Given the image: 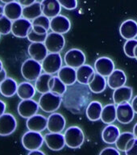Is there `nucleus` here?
<instances>
[{"label":"nucleus","instance_id":"nucleus-40","mask_svg":"<svg viewBox=\"0 0 137 155\" xmlns=\"http://www.w3.org/2000/svg\"><path fill=\"white\" fill-rule=\"evenodd\" d=\"M61 7H64L66 10H74L77 7V0H57Z\"/></svg>","mask_w":137,"mask_h":155},{"label":"nucleus","instance_id":"nucleus-38","mask_svg":"<svg viewBox=\"0 0 137 155\" xmlns=\"http://www.w3.org/2000/svg\"><path fill=\"white\" fill-rule=\"evenodd\" d=\"M31 22H32V25H39V26L44 27L48 31L50 29V18L44 15L43 14L33 19Z\"/></svg>","mask_w":137,"mask_h":155},{"label":"nucleus","instance_id":"nucleus-25","mask_svg":"<svg viewBox=\"0 0 137 155\" xmlns=\"http://www.w3.org/2000/svg\"><path fill=\"white\" fill-rule=\"evenodd\" d=\"M23 8L24 7L17 1L9 2L4 5V15L14 21L23 17Z\"/></svg>","mask_w":137,"mask_h":155},{"label":"nucleus","instance_id":"nucleus-48","mask_svg":"<svg viewBox=\"0 0 137 155\" xmlns=\"http://www.w3.org/2000/svg\"><path fill=\"white\" fill-rule=\"evenodd\" d=\"M4 15V6L0 4V18Z\"/></svg>","mask_w":137,"mask_h":155},{"label":"nucleus","instance_id":"nucleus-27","mask_svg":"<svg viewBox=\"0 0 137 155\" xmlns=\"http://www.w3.org/2000/svg\"><path fill=\"white\" fill-rule=\"evenodd\" d=\"M36 90L33 84L31 82L25 81L20 82L18 85L17 89V95L20 99H32L36 94Z\"/></svg>","mask_w":137,"mask_h":155},{"label":"nucleus","instance_id":"nucleus-22","mask_svg":"<svg viewBox=\"0 0 137 155\" xmlns=\"http://www.w3.org/2000/svg\"><path fill=\"white\" fill-rule=\"evenodd\" d=\"M132 88L127 86H123L119 88L114 90L113 95H112L114 104L118 105L119 104L130 102L132 98Z\"/></svg>","mask_w":137,"mask_h":155},{"label":"nucleus","instance_id":"nucleus-21","mask_svg":"<svg viewBox=\"0 0 137 155\" xmlns=\"http://www.w3.org/2000/svg\"><path fill=\"white\" fill-rule=\"evenodd\" d=\"M119 33L125 40L135 39L137 36V22L134 19L123 21L119 28Z\"/></svg>","mask_w":137,"mask_h":155},{"label":"nucleus","instance_id":"nucleus-51","mask_svg":"<svg viewBox=\"0 0 137 155\" xmlns=\"http://www.w3.org/2000/svg\"><path fill=\"white\" fill-rule=\"evenodd\" d=\"M134 56H135V58H137V45L135 46V49H134Z\"/></svg>","mask_w":137,"mask_h":155},{"label":"nucleus","instance_id":"nucleus-14","mask_svg":"<svg viewBox=\"0 0 137 155\" xmlns=\"http://www.w3.org/2000/svg\"><path fill=\"white\" fill-rule=\"evenodd\" d=\"M94 70L99 74L108 77L115 70V63L108 57H101L95 61Z\"/></svg>","mask_w":137,"mask_h":155},{"label":"nucleus","instance_id":"nucleus-19","mask_svg":"<svg viewBox=\"0 0 137 155\" xmlns=\"http://www.w3.org/2000/svg\"><path fill=\"white\" fill-rule=\"evenodd\" d=\"M127 82V76L124 71L119 69H115L114 71L107 77V84L112 90L125 86Z\"/></svg>","mask_w":137,"mask_h":155},{"label":"nucleus","instance_id":"nucleus-55","mask_svg":"<svg viewBox=\"0 0 137 155\" xmlns=\"http://www.w3.org/2000/svg\"><path fill=\"white\" fill-rule=\"evenodd\" d=\"M135 59H136V60H137V58H135Z\"/></svg>","mask_w":137,"mask_h":155},{"label":"nucleus","instance_id":"nucleus-9","mask_svg":"<svg viewBox=\"0 0 137 155\" xmlns=\"http://www.w3.org/2000/svg\"><path fill=\"white\" fill-rule=\"evenodd\" d=\"M31 28L32 22L24 17L12 21L11 33L18 38H27Z\"/></svg>","mask_w":137,"mask_h":155},{"label":"nucleus","instance_id":"nucleus-15","mask_svg":"<svg viewBox=\"0 0 137 155\" xmlns=\"http://www.w3.org/2000/svg\"><path fill=\"white\" fill-rule=\"evenodd\" d=\"M66 121L60 113L53 112L48 117L47 129L51 133H61L65 128Z\"/></svg>","mask_w":137,"mask_h":155},{"label":"nucleus","instance_id":"nucleus-32","mask_svg":"<svg viewBox=\"0 0 137 155\" xmlns=\"http://www.w3.org/2000/svg\"><path fill=\"white\" fill-rule=\"evenodd\" d=\"M53 75L44 73L41 74L38 77V78L35 81V87H36V91L41 93V94H44L46 92L50 91L49 89V80L52 78Z\"/></svg>","mask_w":137,"mask_h":155},{"label":"nucleus","instance_id":"nucleus-24","mask_svg":"<svg viewBox=\"0 0 137 155\" xmlns=\"http://www.w3.org/2000/svg\"><path fill=\"white\" fill-rule=\"evenodd\" d=\"M57 76L66 86H72L77 82V70L69 65L62 66L58 71Z\"/></svg>","mask_w":137,"mask_h":155},{"label":"nucleus","instance_id":"nucleus-46","mask_svg":"<svg viewBox=\"0 0 137 155\" xmlns=\"http://www.w3.org/2000/svg\"><path fill=\"white\" fill-rule=\"evenodd\" d=\"M29 155H35V154H38V155H44V153L43 151H41L39 150H31V151H29L28 152Z\"/></svg>","mask_w":137,"mask_h":155},{"label":"nucleus","instance_id":"nucleus-30","mask_svg":"<svg viewBox=\"0 0 137 155\" xmlns=\"http://www.w3.org/2000/svg\"><path fill=\"white\" fill-rule=\"evenodd\" d=\"M101 120L106 124H111L117 120L116 104H107L103 108Z\"/></svg>","mask_w":137,"mask_h":155},{"label":"nucleus","instance_id":"nucleus-8","mask_svg":"<svg viewBox=\"0 0 137 155\" xmlns=\"http://www.w3.org/2000/svg\"><path fill=\"white\" fill-rule=\"evenodd\" d=\"M17 120L11 113H6L0 116V136L7 137L15 132Z\"/></svg>","mask_w":137,"mask_h":155},{"label":"nucleus","instance_id":"nucleus-29","mask_svg":"<svg viewBox=\"0 0 137 155\" xmlns=\"http://www.w3.org/2000/svg\"><path fill=\"white\" fill-rule=\"evenodd\" d=\"M103 105L99 101L90 102L87 107L86 115L90 121H98L101 119Z\"/></svg>","mask_w":137,"mask_h":155},{"label":"nucleus","instance_id":"nucleus-47","mask_svg":"<svg viewBox=\"0 0 137 155\" xmlns=\"http://www.w3.org/2000/svg\"><path fill=\"white\" fill-rule=\"evenodd\" d=\"M132 104V106L135 112L137 114V95L134 97V99H132V104Z\"/></svg>","mask_w":137,"mask_h":155},{"label":"nucleus","instance_id":"nucleus-49","mask_svg":"<svg viewBox=\"0 0 137 155\" xmlns=\"http://www.w3.org/2000/svg\"><path fill=\"white\" fill-rule=\"evenodd\" d=\"M133 134H134L135 137H137V123L135 124L134 128H133Z\"/></svg>","mask_w":137,"mask_h":155},{"label":"nucleus","instance_id":"nucleus-45","mask_svg":"<svg viewBox=\"0 0 137 155\" xmlns=\"http://www.w3.org/2000/svg\"><path fill=\"white\" fill-rule=\"evenodd\" d=\"M7 70L6 69H3L2 71H0V83L7 78Z\"/></svg>","mask_w":137,"mask_h":155},{"label":"nucleus","instance_id":"nucleus-11","mask_svg":"<svg viewBox=\"0 0 137 155\" xmlns=\"http://www.w3.org/2000/svg\"><path fill=\"white\" fill-rule=\"evenodd\" d=\"M117 120L123 124H130L134 120L135 111L129 102L119 104L116 107Z\"/></svg>","mask_w":137,"mask_h":155},{"label":"nucleus","instance_id":"nucleus-18","mask_svg":"<svg viewBox=\"0 0 137 155\" xmlns=\"http://www.w3.org/2000/svg\"><path fill=\"white\" fill-rule=\"evenodd\" d=\"M42 14L48 18H53L60 15L61 6L57 0H42L41 2Z\"/></svg>","mask_w":137,"mask_h":155},{"label":"nucleus","instance_id":"nucleus-6","mask_svg":"<svg viewBox=\"0 0 137 155\" xmlns=\"http://www.w3.org/2000/svg\"><path fill=\"white\" fill-rule=\"evenodd\" d=\"M44 44L49 53H60L65 48V39L63 34L52 31L48 33Z\"/></svg>","mask_w":137,"mask_h":155},{"label":"nucleus","instance_id":"nucleus-28","mask_svg":"<svg viewBox=\"0 0 137 155\" xmlns=\"http://www.w3.org/2000/svg\"><path fill=\"white\" fill-rule=\"evenodd\" d=\"M106 84H107V81L106 80V77L96 73L94 78L88 84V86L91 92L94 94H100L106 90Z\"/></svg>","mask_w":137,"mask_h":155},{"label":"nucleus","instance_id":"nucleus-1","mask_svg":"<svg viewBox=\"0 0 137 155\" xmlns=\"http://www.w3.org/2000/svg\"><path fill=\"white\" fill-rule=\"evenodd\" d=\"M20 71L22 76L26 81L34 82L42 74L43 68L40 61L31 58L23 62Z\"/></svg>","mask_w":137,"mask_h":155},{"label":"nucleus","instance_id":"nucleus-37","mask_svg":"<svg viewBox=\"0 0 137 155\" xmlns=\"http://www.w3.org/2000/svg\"><path fill=\"white\" fill-rule=\"evenodd\" d=\"M47 36H48V33H38V32H36L31 28L29 31L28 36H27V39L31 43H33V42H43V43H44Z\"/></svg>","mask_w":137,"mask_h":155},{"label":"nucleus","instance_id":"nucleus-52","mask_svg":"<svg viewBox=\"0 0 137 155\" xmlns=\"http://www.w3.org/2000/svg\"><path fill=\"white\" fill-rule=\"evenodd\" d=\"M3 69H4V66L3 65H0V71H2Z\"/></svg>","mask_w":137,"mask_h":155},{"label":"nucleus","instance_id":"nucleus-34","mask_svg":"<svg viewBox=\"0 0 137 155\" xmlns=\"http://www.w3.org/2000/svg\"><path fill=\"white\" fill-rule=\"evenodd\" d=\"M135 137L133 133L130 132H124L123 133H120V135L118 137L116 142V148L118 149L120 152H125L127 145L129 143L132 138Z\"/></svg>","mask_w":137,"mask_h":155},{"label":"nucleus","instance_id":"nucleus-16","mask_svg":"<svg viewBox=\"0 0 137 155\" xmlns=\"http://www.w3.org/2000/svg\"><path fill=\"white\" fill-rule=\"evenodd\" d=\"M47 124H48V118L41 114H36L31 116L30 118L27 119L26 121L27 128L28 130L39 132V133L45 130L47 128Z\"/></svg>","mask_w":137,"mask_h":155},{"label":"nucleus","instance_id":"nucleus-23","mask_svg":"<svg viewBox=\"0 0 137 155\" xmlns=\"http://www.w3.org/2000/svg\"><path fill=\"white\" fill-rule=\"evenodd\" d=\"M18 83L13 78L7 77L0 83V94L6 98H11L17 94Z\"/></svg>","mask_w":137,"mask_h":155},{"label":"nucleus","instance_id":"nucleus-36","mask_svg":"<svg viewBox=\"0 0 137 155\" xmlns=\"http://www.w3.org/2000/svg\"><path fill=\"white\" fill-rule=\"evenodd\" d=\"M137 45V40L135 39H131L127 40V41L123 45V52L127 57L130 58H135L134 56V49Z\"/></svg>","mask_w":137,"mask_h":155},{"label":"nucleus","instance_id":"nucleus-4","mask_svg":"<svg viewBox=\"0 0 137 155\" xmlns=\"http://www.w3.org/2000/svg\"><path fill=\"white\" fill-rule=\"evenodd\" d=\"M21 142L25 150L31 151L41 149L44 142V138L41 133L28 130L23 135Z\"/></svg>","mask_w":137,"mask_h":155},{"label":"nucleus","instance_id":"nucleus-50","mask_svg":"<svg viewBox=\"0 0 137 155\" xmlns=\"http://www.w3.org/2000/svg\"><path fill=\"white\" fill-rule=\"evenodd\" d=\"M14 1H16V0H0V2L4 3V4H7V3H9V2H14Z\"/></svg>","mask_w":137,"mask_h":155},{"label":"nucleus","instance_id":"nucleus-12","mask_svg":"<svg viewBox=\"0 0 137 155\" xmlns=\"http://www.w3.org/2000/svg\"><path fill=\"white\" fill-rule=\"evenodd\" d=\"M44 143L49 150L53 151H59L64 149L65 145V136L61 133H51L44 136Z\"/></svg>","mask_w":137,"mask_h":155},{"label":"nucleus","instance_id":"nucleus-2","mask_svg":"<svg viewBox=\"0 0 137 155\" xmlns=\"http://www.w3.org/2000/svg\"><path fill=\"white\" fill-rule=\"evenodd\" d=\"M61 101V95L48 91L44 94H41L38 103L40 108L42 111L46 113H53L60 107Z\"/></svg>","mask_w":137,"mask_h":155},{"label":"nucleus","instance_id":"nucleus-7","mask_svg":"<svg viewBox=\"0 0 137 155\" xmlns=\"http://www.w3.org/2000/svg\"><path fill=\"white\" fill-rule=\"evenodd\" d=\"M40 108L39 103L32 99H21L17 107V111L22 118L28 119L37 114Z\"/></svg>","mask_w":137,"mask_h":155},{"label":"nucleus","instance_id":"nucleus-17","mask_svg":"<svg viewBox=\"0 0 137 155\" xmlns=\"http://www.w3.org/2000/svg\"><path fill=\"white\" fill-rule=\"evenodd\" d=\"M28 53L31 58L42 62V61L48 54L45 44L43 42H33L30 44L28 48Z\"/></svg>","mask_w":137,"mask_h":155},{"label":"nucleus","instance_id":"nucleus-44","mask_svg":"<svg viewBox=\"0 0 137 155\" xmlns=\"http://www.w3.org/2000/svg\"><path fill=\"white\" fill-rule=\"evenodd\" d=\"M7 110V104L3 100L0 99V116L3 115Z\"/></svg>","mask_w":137,"mask_h":155},{"label":"nucleus","instance_id":"nucleus-20","mask_svg":"<svg viewBox=\"0 0 137 155\" xmlns=\"http://www.w3.org/2000/svg\"><path fill=\"white\" fill-rule=\"evenodd\" d=\"M95 74L96 71L91 65L84 64L77 69V81L80 84L88 85L94 78Z\"/></svg>","mask_w":137,"mask_h":155},{"label":"nucleus","instance_id":"nucleus-42","mask_svg":"<svg viewBox=\"0 0 137 155\" xmlns=\"http://www.w3.org/2000/svg\"><path fill=\"white\" fill-rule=\"evenodd\" d=\"M32 29H33L35 31H36V32L41 33V34L48 33V30L44 28V27L39 26V25H32Z\"/></svg>","mask_w":137,"mask_h":155},{"label":"nucleus","instance_id":"nucleus-31","mask_svg":"<svg viewBox=\"0 0 137 155\" xmlns=\"http://www.w3.org/2000/svg\"><path fill=\"white\" fill-rule=\"evenodd\" d=\"M41 15H42V10H41V2H36L29 6L24 7L23 8V17L31 21Z\"/></svg>","mask_w":137,"mask_h":155},{"label":"nucleus","instance_id":"nucleus-10","mask_svg":"<svg viewBox=\"0 0 137 155\" xmlns=\"http://www.w3.org/2000/svg\"><path fill=\"white\" fill-rule=\"evenodd\" d=\"M65 65L77 69L86 62V55L81 49L71 48L68 50L64 57Z\"/></svg>","mask_w":137,"mask_h":155},{"label":"nucleus","instance_id":"nucleus-5","mask_svg":"<svg viewBox=\"0 0 137 155\" xmlns=\"http://www.w3.org/2000/svg\"><path fill=\"white\" fill-rule=\"evenodd\" d=\"M43 70L49 74H55L62 67V58L60 53H49L41 62Z\"/></svg>","mask_w":137,"mask_h":155},{"label":"nucleus","instance_id":"nucleus-33","mask_svg":"<svg viewBox=\"0 0 137 155\" xmlns=\"http://www.w3.org/2000/svg\"><path fill=\"white\" fill-rule=\"evenodd\" d=\"M67 86L60 79L58 76H52L49 80V89L54 94L62 96L67 90Z\"/></svg>","mask_w":137,"mask_h":155},{"label":"nucleus","instance_id":"nucleus-13","mask_svg":"<svg viewBox=\"0 0 137 155\" xmlns=\"http://www.w3.org/2000/svg\"><path fill=\"white\" fill-rule=\"evenodd\" d=\"M71 28V23L69 18L62 15H58L51 19L50 29L52 31L60 34L69 32Z\"/></svg>","mask_w":137,"mask_h":155},{"label":"nucleus","instance_id":"nucleus-41","mask_svg":"<svg viewBox=\"0 0 137 155\" xmlns=\"http://www.w3.org/2000/svg\"><path fill=\"white\" fill-rule=\"evenodd\" d=\"M101 155L105 154H114V155H120V151L117 148L114 147H106L102 150L100 152Z\"/></svg>","mask_w":137,"mask_h":155},{"label":"nucleus","instance_id":"nucleus-54","mask_svg":"<svg viewBox=\"0 0 137 155\" xmlns=\"http://www.w3.org/2000/svg\"><path fill=\"white\" fill-rule=\"evenodd\" d=\"M0 39H1V33H0Z\"/></svg>","mask_w":137,"mask_h":155},{"label":"nucleus","instance_id":"nucleus-26","mask_svg":"<svg viewBox=\"0 0 137 155\" xmlns=\"http://www.w3.org/2000/svg\"><path fill=\"white\" fill-rule=\"evenodd\" d=\"M120 135L119 128L114 124H108L103 128L102 132V139L108 145L116 144V140Z\"/></svg>","mask_w":137,"mask_h":155},{"label":"nucleus","instance_id":"nucleus-39","mask_svg":"<svg viewBox=\"0 0 137 155\" xmlns=\"http://www.w3.org/2000/svg\"><path fill=\"white\" fill-rule=\"evenodd\" d=\"M124 153L127 155H137V137L132 138L129 141Z\"/></svg>","mask_w":137,"mask_h":155},{"label":"nucleus","instance_id":"nucleus-3","mask_svg":"<svg viewBox=\"0 0 137 155\" xmlns=\"http://www.w3.org/2000/svg\"><path fill=\"white\" fill-rule=\"evenodd\" d=\"M65 145L70 149H78L83 145L85 141V135L81 128L77 126H71L65 130Z\"/></svg>","mask_w":137,"mask_h":155},{"label":"nucleus","instance_id":"nucleus-53","mask_svg":"<svg viewBox=\"0 0 137 155\" xmlns=\"http://www.w3.org/2000/svg\"><path fill=\"white\" fill-rule=\"evenodd\" d=\"M0 65H3V63H2V61L1 59H0Z\"/></svg>","mask_w":137,"mask_h":155},{"label":"nucleus","instance_id":"nucleus-35","mask_svg":"<svg viewBox=\"0 0 137 155\" xmlns=\"http://www.w3.org/2000/svg\"><path fill=\"white\" fill-rule=\"evenodd\" d=\"M12 20L3 15L0 18V33L1 35H8L11 32Z\"/></svg>","mask_w":137,"mask_h":155},{"label":"nucleus","instance_id":"nucleus-43","mask_svg":"<svg viewBox=\"0 0 137 155\" xmlns=\"http://www.w3.org/2000/svg\"><path fill=\"white\" fill-rule=\"evenodd\" d=\"M16 1L20 3L23 7H27L36 2V0H16Z\"/></svg>","mask_w":137,"mask_h":155}]
</instances>
